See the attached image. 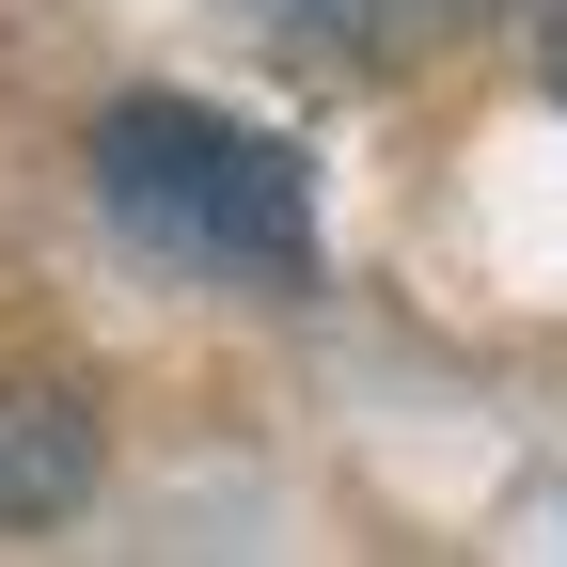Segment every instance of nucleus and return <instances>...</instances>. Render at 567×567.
Returning a JSON list of instances; mask_svg holds the SVG:
<instances>
[{"label": "nucleus", "instance_id": "f257e3e1", "mask_svg": "<svg viewBox=\"0 0 567 567\" xmlns=\"http://www.w3.org/2000/svg\"><path fill=\"white\" fill-rule=\"evenodd\" d=\"M95 205L189 284H252V300L316 284V174H300V142H268V126L205 111V95H126L95 126Z\"/></svg>", "mask_w": 567, "mask_h": 567}, {"label": "nucleus", "instance_id": "f03ea898", "mask_svg": "<svg viewBox=\"0 0 567 567\" xmlns=\"http://www.w3.org/2000/svg\"><path fill=\"white\" fill-rule=\"evenodd\" d=\"M268 17H284V48H379V32H425V17H473V0H268Z\"/></svg>", "mask_w": 567, "mask_h": 567}, {"label": "nucleus", "instance_id": "7ed1b4c3", "mask_svg": "<svg viewBox=\"0 0 567 567\" xmlns=\"http://www.w3.org/2000/svg\"><path fill=\"white\" fill-rule=\"evenodd\" d=\"M551 95H567V17H551Z\"/></svg>", "mask_w": 567, "mask_h": 567}]
</instances>
